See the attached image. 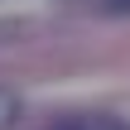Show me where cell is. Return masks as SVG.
<instances>
[{
	"instance_id": "cell-2",
	"label": "cell",
	"mask_w": 130,
	"mask_h": 130,
	"mask_svg": "<svg viewBox=\"0 0 130 130\" xmlns=\"http://www.w3.org/2000/svg\"><path fill=\"white\" fill-rule=\"evenodd\" d=\"M53 130H92V125H87V121H77V116H68V121H58Z\"/></svg>"
},
{
	"instance_id": "cell-1",
	"label": "cell",
	"mask_w": 130,
	"mask_h": 130,
	"mask_svg": "<svg viewBox=\"0 0 130 130\" xmlns=\"http://www.w3.org/2000/svg\"><path fill=\"white\" fill-rule=\"evenodd\" d=\"M14 121H19V96L10 87H0V130H10Z\"/></svg>"
},
{
	"instance_id": "cell-3",
	"label": "cell",
	"mask_w": 130,
	"mask_h": 130,
	"mask_svg": "<svg viewBox=\"0 0 130 130\" xmlns=\"http://www.w3.org/2000/svg\"><path fill=\"white\" fill-rule=\"evenodd\" d=\"M106 10L111 14H130V0H106Z\"/></svg>"
}]
</instances>
